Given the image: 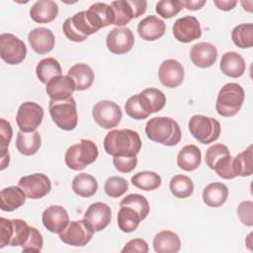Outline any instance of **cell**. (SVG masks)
<instances>
[{
  "label": "cell",
  "mask_w": 253,
  "mask_h": 253,
  "mask_svg": "<svg viewBox=\"0 0 253 253\" xmlns=\"http://www.w3.org/2000/svg\"><path fill=\"white\" fill-rule=\"evenodd\" d=\"M141 148V139L137 131L123 128L109 131L104 138L105 151L115 156H136Z\"/></svg>",
  "instance_id": "obj_1"
},
{
  "label": "cell",
  "mask_w": 253,
  "mask_h": 253,
  "mask_svg": "<svg viewBox=\"0 0 253 253\" xmlns=\"http://www.w3.org/2000/svg\"><path fill=\"white\" fill-rule=\"evenodd\" d=\"M145 133L150 140L165 146L178 144L182 137L178 123L169 117H154L148 120L145 125Z\"/></svg>",
  "instance_id": "obj_2"
},
{
  "label": "cell",
  "mask_w": 253,
  "mask_h": 253,
  "mask_svg": "<svg viewBox=\"0 0 253 253\" xmlns=\"http://www.w3.org/2000/svg\"><path fill=\"white\" fill-rule=\"evenodd\" d=\"M244 98L245 93L240 84L226 83L217 94L215 110L221 117H233L240 111Z\"/></svg>",
  "instance_id": "obj_3"
},
{
  "label": "cell",
  "mask_w": 253,
  "mask_h": 253,
  "mask_svg": "<svg viewBox=\"0 0 253 253\" xmlns=\"http://www.w3.org/2000/svg\"><path fill=\"white\" fill-rule=\"evenodd\" d=\"M99 155L98 146L90 139H81L80 142L69 146L65 152L66 166L74 171L83 170L96 161Z\"/></svg>",
  "instance_id": "obj_4"
},
{
  "label": "cell",
  "mask_w": 253,
  "mask_h": 253,
  "mask_svg": "<svg viewBox=\"0 0 253 253\" xmlns=\"http://www.w3.org/2000/svg\"><path fill=\"white\" fill-rule=\"evenodd\" d=\"M49 115L60 129L73 130L78 123L76 102L73 97L64 100H49Z\"/></svg>",
  "instance_id": "obj_5"
},
{
  "label": "cell",
  "mask_w": 253,
  "mask_h": 253,
  "mask_svg": "<svg viewBox=\"0 0 253 253\" xmlns=\"http://www.w3.org/2000/svg\"><path fill=\"white\" fill-rule=\"evenodd\" d=\"M32 226L23 219L0 217V248L5 246H23L27 241Z\"/></svg>",
  "instance_id": "obj_6"
},
{
  "label": "cell",
  "mask_w": 253,
  "mask_h": 253,
  "mask_svg": "<svg viewBox=\"0 0 253 253\" xmlns=\"http://www.w3.org/2000/svg\"><path fill=\"white\" fill-rule=\"evenodd\" d=\"M190 133L199 142L210 144L215 141L220 134L221 126L217 120L204 115L193 116L188 124Z\"/></svg>",
  "instance_id": "obj_7"
},
{
  "label": "cell",
  "mask_w": 253,
  "mask_h": 253,
  "mask_svg": "<svg viewBox=\"0 0 253 253\" xmlns=\"http://www.w3.org/2000/svg\"><path fill=\"white\" fill-rule=\"evenodd\" d=\"M62 32L68 40L75 42H84L89 36L97 33L88 22L86 11H80L67 18L62 25Z\"/></svg>",
  "instance_id": "obj_8"
},
{
  "label": "cell",
  "mask_w": 253,
  "mask_h": 253,
  "mask_svg": "<svg viewBox=\"0 0 253 253\" xmlns=\"http://www.w3.org/2000/svg\"><path fill=\"white\" fill-rule=\"evenodd\" d=\"M25 42L13 34L4 33L0 36V56L10 65L19 64L26 58Z\"/></svg>",
  "instance_id": "obj_9"
},
{
  "label": "cell",
  "mask_w": 253,
  "mask_h": 253,
  "mask_svg": "<svg viewBox=\"0 0 253 253\" xmlns=\"http://www.w3.org/2000/svg\"><path fill=\"white\" fill-rule=\"evenodd\" d=\"M92 116L96 124L106 129L116 127L123 117L121 107L108 100H103L96 103L92 110Z\"/></svg>",
  "instance_id": "obj_10"
},
{
  "label": "cell",
  "mask_w": 253,
  "mask_h": 253,
  "mask_svg": "<svg viewBox=\"0 0 253 253\" xmlns=\"http://www.w3.org/2000/svg\"><path fill=\"white\" fill-rule=\"evenodd\" d=\"M111 7L115 13L114 25L122 27L129 23L131 19L144 14L147 2L144 0H119L113 1Z\"/></svg>",
  "instance_id": "obj_11"
},
{
  "label": "cell",
  "mask_w": 253,
  "mask_h": 253,
  "mask_svg": "<svg viewBox=\"0 0 253 253\" xmlns=\"http://www.w3.org/2000/svg\"><path fill=\"white\" fill-rule=\"evenodd\" d=\"M43 114L42 107L38 103L28 101L21 104L16 116V122L20 130L24 132L36 131L42 122Z\"/></svg>",
  "instance_id": "obj_12"
},
{
  "label": "cell",
  "mask_w": 253,
  "mask_h": 253,
  "mask_svg": "<svg viewBox=\"0 0 253 253\" xmlns=\"http://www.w3.org/2000/svg\"><path fill=\"white\" fill-rule=\"evenodd\" d=\"M18 186L24 191L27 198L39 200L46 196L51 190V182L49 178L42 173H34L23 176Z\"/></svg>",
  "instance_id": "obj_13"
},
{
  "label": "cell",
  "mask_w": 253,
  "mask_h": 253,
  "mask_svg": "<svg viewBox=\"0 0 253 253\" xmlns=\"http://www.w3.org/2000/svg\"><path fill=\"white\" fill-rule=\"evenodd\" d=\"M94 232L89 228L84 219L69 221L66 227L58 234L59 239L71 246H85L93 237Z\"/></svg>",
  "instance_id": "obj_14"
},
{
  "label": "cell",
  "mask_w": 253,
  "mask_h": 253,
  "mask_svg": "<svg viewBox=\"0 0 253 253\" xmlns=\"http://www.w3.org/2000/svg\"><path fill=\"white\" fill-rule=\"evenodd\" d=\"M106 44L112 53L125 54L132 48L134 36L130 29L126 27H117L108 33Z\"/></svg>",
  "instance_id": "obj_15"
},
{
  "label": "cell",
  "mask_w": 253,
  "mask_h": 253,
  "mask_svg": "<svg viewBox=\"0 0 253 253\" xmlns=\"http://www.w3.org/2000/svg\"><path fill=\"white\" fill-rule=\"evenodd\" d=\"M83 219L93 232L102 231L111 222V208L102 202L93 203L85 211Z\"/></svg>",
  "instance_id": "obj_16"
},
{
  "label": "cell",
  "mask_w": 253,
  "mask_h": 253,
  "mask_svg": "<svg viewBox=\"0 0 253 253\" xmlns=\"http://www.w3.org/2000/svg\"><path fill=\"white\" fill-rule=\"evenodd\" d=\"M172 30L174 38L184 43L198 40L202 36L201 25L194 16H185L177 19Z\"/></svg>",
  "instance_id": "obj_17"
},
{
  "label": "cell",
  "mask_w": 253,
  "mask_h": 253,
  "mask_svg": "<svg viewBox=\"0 0 253 253\" xmlns=\"http://www.w3.org/2000/svg\"><path fill=\"white\" fill-rule=\"evenodd\" d=\"M185 71L183 65L176 59L164 60L158 69V78L167 88H176L184 81Z\"/></svg>",
  "instance_id": "obj_18"
},
{
  "label": "cell",
  "mask_w": 253,
  "mask_h": 253,
  "mask_svg": "<svg viewBox=\"0 0 253 253\" xmlns=\"http://www.w3.org/2000/svg\"><path fill=\"white\" fill-rule=\"evenodd\" d=\"M86 17L90 25L98 32L100 29L114 25L115 13L111 5L103 2L92 4L86 11Z\"/></svg>",
  "instance_id": "obj_19"
},
{
  "label": "cell",
  "mask_w": 253,
  "mask_h": 253,
  "mask_svg": "<svg viewBox=\"0 0 253 253\" xmlns=\"http://www.w3.org/2000/svg\"><path fill=\"white\" fill-rule=\"evenodd\" d=\"M43 226L52 233L59 234L68 224L69 215L67 211L61 206H49L42 214Z\"/></svg>",
  "instance_id": "obj_20"
},
{
  "label": "cell",
  "mask_w": 253,
  "mask_h": 253,
  "mask_svg": "<svg viewBox=\"0 0 253 253\" xmlns=\"http://www.w3.org/2000/svg\"><path fill=\"white\" fill-rule=\"evenodd\" d=\"M190 58L196 66L200 68H209L216 61L217 49L211 42H201L192 46Z\"/></svg>",
  "instance_id": "obj_21"
},
{
  "label": "cell",
  "mask_w": 253,
  "mask_h": 253,
  "mask_svg": "<svg viewBox=\"0 0 253 253\" xmlns=\"http://www.w3.org/2000/svg\"><path fill=\"white\" fill-rule=\"evenodd\" d=\"M28 41L32 49L38 54H45L52 50L55 39L52 32L47 28H36L28 35Z\"/></svg>",
  "instance_id": "obj_22"
},
{
  "label": "cell",
  "mask_w": 253,
  "mask_h": 253,
  "mask_svg": "<svg viewBox=\"0 0 253 253\" xmlns=\"http://www.w3.org/2000/svg\"><path fill=\"white\" fill-rule=\"evenodd\" d=\"M45 91L51 100H64L72 97L75 84L67 75H59L46 83Z\"/></svg>",
  "instance_id": "obj_23"
},
{
  "label": "cell",
  "mask_w": 253,
  "mask_h": 253,
  "mask_svg": "<svg viewBox=\"0 0 253 253\" xmlns=\"http://www.w3.org/2000/svg\"><path fill=\"white\" fill-rule=\"evenodd\" d=\"M166 31L165 23L157 16L149 15L137 25L138 36L147 42H152L163 37Z\"/></svg>",
  "instance_id": "obj_24"
},
{
  "label": "cell",
  "mask_w": 253,
  "mask_h": 253,
  "mask_svg": "<svg viewBox=\"0 0 253 253\" xmlns=\"http://www.w3.org/2000/svg\"><path fill=\"white\" fill-rule=\"evenodd\" d=\"M57 15L58 6L52 0H38L30 8V17L36 23H50Z\"/></svg>",
  "instance_id": "obj_25"
},
{
  "label": "cell",
  "mask_w": 253,
  "mask_h": 253,
  "mask_svg": "<svg viewBox=\"0 0 253 253\" xmlns=\"http://www.w3.org/2000/svg\"><path fill=\"white\" fill-rule=\"evenodd\" d=\"M138 100L143 111L150 116V114L161 111L166 104V97L164 93L157 88H146L138 94Z\"/></svg>",
  "instance_id": "obj_26"
},
{
  "label": "cell",
  "mask_w": 253,
  "mask_h": 253,
  "mask_svg": "<svg viewBox=\"0 0 253 253\" xmlns=\"http://www.w3.org/2000/svg\"><path fill=\"white\" fill-rule=\"evenodd\" d=\"M219 68L226 76L238 78L244 74L246 63L239 53L235 51H227L221 56Z\"/></svg>",
  "instance_id": "obj_27"
},
{
  "label": "cell",
  "mask_w": 253,
  "mask_h": 253,
  "mask_svg": "<svg viewBox=\"0 0 253 253\" xmlns=\"http://www.w3.org/2000/svg\"><path fill=\"white\" fill-rule=\"evenodd\" d=\"M67 76L75 84V91H83L90 88L94 82L95 74L93 69L86 63H77L68 69Z\"/></svg>",
  "instance_id": "obj_28"
},
{
  "label": "cell",
  "mask_w": 253,
  "mask_h": 253,
  "mask_svg": "<svg viewBox=\"0 0 253 253\" xmlns=\"http://www.w3.org/2000/svg\"><path fill=\"white\" fill-rule=\"evenodd\" d=\"M202 162V153L195 144H187L180 149L177 155V165L180 169L191 172L199 168Z\"/></svg>",
  "instance_id": "obj_29"
},
{
  "label": "cell",
  "mask_w": 253,
  "mask_h": 253,
  "mask_svg": "<svg viewBox=\"0 0 253 253\" xmlns=\"http://www.w3.org/2000/svg\"><path fill=\"white\" fill-rule=\"evenodd\" d=\"M26 194L19 186H10L1 190L0 209L4 211H13L26 202Z\"/></svg>",
  "instance_id": "obj_30"
},
{
  "label": "cell",
  "mask_w": 253,
  "mask_h": 253,
  "mask_svg": "<svg viewBox=\"0 0 253 253\" xmlns=\"http://www.w3.org/2000/svg\"><path fill=\"white\" fill-rule=\"evenodd\" d=\"M228 189L220 182H213L207 185L203 191V202L211 208H219L227 200Z\"/></svg>",
  "instance_id": "obj_31"
},
{
  "label": "cell",
  "mask_w": 253,
  "mask_h": 253,
  "mask_svg": "<svg viewBox=\"0 0 253 253\" xmlns=\"http://www.w3.org/2000/svg\"><path fill=\"white\" fill-rule=\"evenodd\" d=\"M180 248L181 240L171 230H162L153 238V249L157 253H177Z\"/></svg>",
  "instance_id": "obj_32"
},
{
  "label": "cell",
  "mask_w": 253,
  "mask_h": 253,
  "mask_svg": "<svg viewBox=\"0 0 253 253\" xmlns=\"http://www.w3.org/2000/svg\"><path fill=\"white\" fill-rule=\"evenodd\" d=\"M42 144V138L39 131L24 132L18 131L16 138V147L18 151L26 156L36 154Z\"/></svg>",
  "instance_id": "obj_33"
},
{
  "label": "cell",
  "mask_w": 253,
  "mask_h": 253,
  "mask_svg": "<svg viewBox=\"0 0 253 253\" xmlns=\"http://www.w3.org/2000/svg\"><path fill=\"white\" fill-rule=\"evenodd\" d=\"M73 192L82 198H90L94 196L98 190V182L95 177L87 173L77 174L71 184Z\"/></svg>",
  "instance_id": "obj_34"
},
{
  "label": "cell",
  "mask_w": 253,
  "mask_h": 253,
  "mask_svg": "<svg viewBox=\"0 0 253 253\" xmlns=\"http://www.w3.org/2000/svg\"><path fill=\"white\" fill-rule=\"evenodd\" d=\"M62 69L59 62L53 57H45L40 60L36 67V74L39 80L46 84L50 79L62 75Z\"/></svg>",
  "instance_id": "obj_35"
},
{
  "label": "cell",
  "mask_w": 253,
  "mask_h": 253,
  "mask_svg": "<svg viewBox=\"0 0 253 253\" xmlns=\"http://www.w3.org/2000/svg\"><path fill=\"white\" fill-rule=\"evenodd\" d=\"M118 226L123 232H132L137 227L139 222L142 220L138 212L130 207L123 206L120 208V211L117 215Z\"/></svg>",
  "instance_id": "obj_36"
},
{
  "label": "cell",
  "mask_w": 253,
  "mask_h": 253,
  "mask_svg": "<svg viewBox=\"0 0 253 253\" xmlns=\"http://www.w3.org/2000/svg\"><path fill=\"white\" fill-rule=\"evenodd\" d=\"M131 184L143 191H153L160 187L161 177L153 171H141L134 174L130 179Z\"/></svg>",
  "instance_id": "obj_37"
},
{
  "label": "cell",
  "mask_w": 253,
  "mask_h": 253,
  "mask_svg": "<svg viewBox=\"0 0 253 253\" xmlns=\"http://www.w3.org/2000/svg\"><path fill=\"white\" fill-rule=\"evenodd\" d=\"M169 189L175 198L186 199L193 194L194 183L188 176L175 175L170 180Z\"/></svg>",
  "instance_id": "obj_38"
},
{
  "label": "cell",
  "mask_w": 253,
  "mask_h": 253,
  "mask_svg": "<svg viewBox=\"0 0 253 253\" xmlns=\"http://www.w3.org/2000/svg\"><path fill=\"white\" fill-rule=\"evenodd\" d=\"M233 43L240 48H249L253 45V25L251 23L239 24L231 32Z\"/></svg>",
  "instance_id": "obj_39"
},
{
  "label": "cell",
  "mask_w": 253,
  "mask_h": 253,
  "mask_svg": "<svg viewBox=\"0 0 253 253\" xmlns=\"http://www.w3.org/2000/svg\"><path fill=\"white\" fill-rule=\"evenodd\" d=\"M253 153L252 145H249L244 151L233 157V166L236 177H248L253 172Z\"/></svg>",
  "instance_id": "obj_40"
},
{
  "label": "cell",
  "mask_w": 253,
  "mask_h": 253,
  "mask_svg": "<svg viewBox=\"0 0 253 253\" xmlns=\"http://www.w3.org/2000/svg\"><path fill=\"white\" fill-rule=\"evenodd\" d=\"M13 129L11 124L5 119L0 120V149H1V170H4L10 162L8 145L12 139Z\"/></svg>",
  "instance_id": "obj_41"
},
{
  "label": "cell",
  "mask_w": 253,
  "mask_h": 253,
  "mask_svg": "<svg viewBox=\"0 0 253 253\" xmlns=\"http://www.w3.org/2000/svg\"><path fill=\"white\" fill-rule=\"evenodd\" d=\"M123 206L130 207L133 210H135L138 212V214L140 215L142 220L148 215L149 211H150L148 201L146 200L145 197H143L142 195H139V194L127 195L120 203V207H123Z\"/></svg>",
  "instance_id": "obj_42"
},
{
  "label": "cell",
  "mask_w": 253,
  "mask_h": 253,
  "mask_svg": "<svg viewBox=\"0 0 253 253\" xmlns=\"http://www.w3.org/2000/svg\"><path fill=\"white\" fill-rule=\"evenodd\" d=\"M128 189L127 181L119 176H112L107 179L104 185V190L107 196L111 198H120L122 197Z\"/></svg>",
  "instance_id": "obj_43"
},
{
  "label": "cell",
  "mask_w": 253,
  "mask_h": 253,
  "mask_svg": "<svg viewBox=\"0 0 253 253\" xmlns=\"http://www.w3.org/2000/svg\"><path fill=\"white\" fill-rule=\"evenodd\" d=\"M183 1L181 0H161L156 3V13L165 19L176 16L183 9Z\"/></svg>",
  "instance_id": "obj_44"
},
{
  "label": "cell",
  "mask_w": 253,
  "mask_h": 253,
  "mask_svg": "<svg viewBox=\"0 0 253 253\" xmlns=\"http://www.w3.org/2000/svg\"><path fill=\"white\" fill-rule=\"evenodd\" d=\"M230 155L229 149L225 144L215 143L210 146L206 151V163L210 169L213 170L214 164L224 156Z\"/></svg>",
  "instance_id": "obj_45"
},
{
  "label": "cell",
  "mask_w": 253,
  "mask_h": 253,
  "mask_svg": "<svg viewBox=\"0 0 253 253\" xmlns=\"http://www.w3.org/2000/svg\"><path fill=\"white\" fill-rule=\"evenodd\" d=\"M125 111L128 117L137 121L144 120L149 117V115H147L141 108L138 100V94H135L126 100L125 104Z\"/></svg>",
  "instance_id": "obj_46"
},
{
  "label": "cell",
  "mask_w": 253,
  "mask_h": 253,
  "mask_svg": "<svg viewBox=\"0 0 253 253\" xmlns=\"http://www.w3.org/2000/svg\"><path fill=\"white\" fill-rule=\"evenodd\" d=\"M213 170L216 172V174L223 178V179H234L236 177L234 172V166H233V157L230 155L224 156L221 159H219L213 167Z\"/></svg>",
  "instance_id": "obj_47"
},
{
  "label": "cell",
  "mask_w": 253,
  "mask_h": 253,
  "mask_svg": "<svg viewBox=\"0 0 253 253\" xmlns=\"http://www.w3.org/2000/svg\"><path fill=\"white\" fill-rule=\"evenodd\" d=\"M43 246V239L42 233L36 228L32 226L30 235L22 246V250L25 252H40L42 251Z\"/></svg>",
  "instance_id": "obj_48"
},
{
  "label": "cell",
  "mask_w": 253,
  "mask_h": 253,
  "mask_svg": "<svg viewBox=\"0 0 253 253\" xmlns=\"http://www.w3.org/2000/svg\"><path fill=\"white\" fill-rule=\"evenodd\" d=\"M113 164L119 172L129 173L136 167L137 158L136 156H115Z\"/></svg>",
  "instance_id": "obj_49"
},
{
  "label": "cell",
  "mask_w": 253,
  "mask_h": 253,
  "mask_svg": "<svg viewBox=\"0 0 253 253\" xmlns=\"http://www.w3.org/2000/svg\"><path fill=\"white\" fill-rule=\"evenodd\" d=\"M237 214L240 221L246 226L253 225V202L244 201L237 207Z\"/></svg>",
  "instance_id": "obj_50"
},
{
  "label": "cell",
  "mask_w": 253,
  "mask_h": 253,
  "mask_svg": "<svg viewBox=\"0 0 253 253\" xmlns=\"http://www.w3.org/2000/svg\"><path fill=\"white\" fill-rule=\"evenodd\" d=\"M148 244L144 239L141 238H135L129 240L125 247L122 249L123 253H147L148 252Z\"/></svg>",
  "instance_id": "obj_51"
},
{
  "label": "cell",
  "mask_w": 253,
  "mask_h": 253,
  "mask_svg": "<svg viewBox=\"0 0 253 253\" xmlns=\"http://www.w3.org/2000/svg\"><path fill=\"white\" fill-rule=\"evenodd\" d=\"M213 3L219 10L222 11L232 10L237 5V1L235 0H214Z\"/></svg>",
  "instance_id": "obj_52"
},
{
  "label": "cell",
  "mask_w": 253,
  "mask_h": 253,
  "mask_svg": "<svg viewBox=\"0 0 253 253\" xmlns=\"http://www.w3.org/2000/svg\"><path fill=\"white\" fill-rule=\"evenodd\" d=\"M206 3H207V0H186V1H183L184 7H186L188 10H192V11L200 10Z\"/></svg>",
  "instance_id": "obj_53"
}]
</instances>
